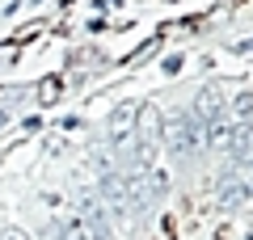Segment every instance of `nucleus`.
I'll return each instance as SVG.
<instances>
[{
    "label": "nucleus",
    "instance_id": "1",
    "mask_svg": "<svg viewBox=\"0 0 253 240\" xmlns=\"http://www.w3.org/2000/svg\"><path fill=\"white\" fill-rule=\"evenodd\" d=\"M161 139L169 143V152H173L177 160H190V156H199V148H203V126L194 122V114H190L186 106H177V110L165 114Z\"/></svg>",
    "mask_w": 253,
    "mask_h": 240
},
{
    "label": "nucleus",
    "instance_id": "2",
    "mask_svg": "<svg viewBox=\"0 0 253 240\" xmlns=\"http://www.w3.org/2000/svg\"><path fill=\"white\" fill-rule=\"evenodd\" d=\"M135 122H139V131L131 135V143H135V160H131V164L152 169L156 148H161V114H156V106H139Z\"/></svg>",
    "mask_w": 253,
    "mask_h": 240
},
{
    "label": "nucleus",
    "instance_id": "3",
    "mask_svg": "<svg viewBox=\"0 0 253 240\" xmlns=\"http://www.w3.org/2000/svg\"><path fill=\"white\" fill-rule=\"evenodd\" d=\"M81 223H84V232H89V240H114V228H110L106 206H101V198L89 194V190L81 194Z\"/></svg>",
    "mask_w": 253,
    "mask_h": 240
},
{
    "label": "nucleus",
    "instance_id": "4",
    "mask_svg": "<svg viewBox=\"0 0 253 240\" xmlns=\"http://www.w3.org/2000/svg\"><path fill=\"white\" fill-rule=\"evenodd\" d=\"M135 114H139V106H135V101H118V110L110 114L106 135H110V143H114V152L131 143V135H135Z\"/></svg>",
    "mask_w": 253,
    "mask_h": 240
},
{
    "label": "nucleus",
    "instance_id": "5",
    "mask_svg": "<svg viewBox=\"0 0 253 240\" xmlns=\"http://www.w3.org/2000/svg\"><path fill=\"white\" fill-rule=\"evenodd\" d=\"M190 114H194V122L203 126V131H211V126H219V122H228L224 118V97H219V89H203L199 97H194V106H190Z\"/></svg>",
    "mask_w": 253,
    "mask_h": 240
},
{
    "label": "nucleus",
    "instance_id": "6",
    "mask_svg": "<svg viewBox=\"0 0 253 240\" xmlns=\"http://www.w3.org/2000/svg\"><path fill=\"white\" fill-rule=\"evenodd\" d=\"M228 156H232V169H249V164H253V122H245V126L232 131Z\"/></svg>",
    "mask_w": 253,
    "mask_h": 240
},
{
    "label": "nucleus",
    "instance_id": "7",
    "mask_svg": "<svg viewBox=\"0 0 253 240\" xmlns=\"http://www.w3.org/2000/svg\"><path fill=\"white\" fill-rule=\"evenodd\" d=\"M55 228H59L63 240H89V232H84L81 215H59V219H55Z\"/></svg>",
    "mask_w": 253,
    "mask_h": 240
},
{
    "label": "nucleus",
    "instance_id": "8",
    "mask_svg": "<svg viewBox=\"0 0 253 240\" xmlns=\"http://www.w3.org/2000/svg\"><path fill=\"white\" fill-rule=\"evenodd\" d=\"M236 114H241V118H253V93H241V101H236Z\"/></svg>",
    "mask_w": 253,
    "mask_h": 240
},
{
    "label": "nucleus",
    "instance_id": "9",
    "mask_svg": "<svg viewBox=\"0 0 253 240\" xmlns=\"http://www.w3.org/2000/svg\"><path fill=\"white\" fill-rule=\"evenodd\" d=\"M38 97H42V101H55V97H59V80H46L42 89H38Z\"/></svg>",
    "mask_w": 253,
    "mask_h": 240
},
{
    "label": "nucleus",
    "instance_id": "10",
    "mask_svg": "<svg viewBox=\"0 0 253 240\" xmlns=\"http://www.w3.org/2000/svg\"><path fill=\"white\" fill-rule=\"evenodd\" d=\"M42 240H63V236H59V228H55V223H46V236H42Z\"/></svg>",
    "mask_w": 253,
    "mask_h": 240
},
{
    "label": "nucleus",
    "instance_id": "11",
    "mask_svg": "<svg viewBox=\"0 0 253 240\" xmlns=\"http://www.w3.org/2000/svg\"><path fill=\"white\" fill-rule=\"evenodd\" d=\"M4 240H30V236H26V232H13V228H9V232H4Z\"/></svg>",
    "mask_w": 253,
    "mask_h": 240
}]
</instances>
